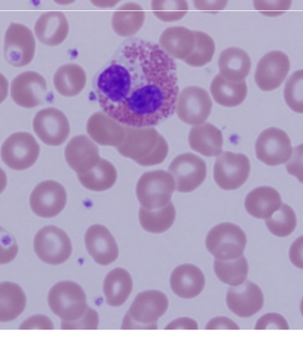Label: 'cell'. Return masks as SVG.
<instances>
[{
  "label": "cell",
  "instance_id": "obj_1",
  "mask_svg": "<svg viewBox=\"0 0 303 359\" xmlns=\"http://www.w3.org/2000/svg\"><path fill=\"white\" fill-rule=\"evenodd\" d=\"M95 92L106 114L124 126H155L176 109L174 59L155 43L130 39L96 76Z\"/></svg>",
  "mask_w": 303,
  "mask_h": 359
},
{
  "label": "cell",
  "instance_id": "obj_2",
  "mask_svg": "<svg viewBox=\"0 0 303 359\" xmlns=\"http://www.w3.org/2000/svg\"><path fill=\"white\" fill-rule=\"evenodd\" d=\"M52 312L62 321H74L86 312V293L77 283L63 280L53 285L48 295Z\"/></svg>",
  "mask_w": 303,
  "mask_h": 359
},
{
  "label": "cell",
  "instance_id": "obj_3",
  "mask_svg": "<svg viewBox=\"0 0 303 359\" xmlns=\"http://www.w3.org/2000/svg\"><path fill=\"white\" fill-rule=\"evenodd\" d=\"M176 191V183L170 172L165 170L148 171L137 184V201L149 210L166 206Z\"/></svg>",
  "mask_w": 303,
  "mask_h": 359
},
{
  "label": "cell",
  "instance_id": "obj_4",
  "mask_svg": "<svg viewBox=\"0 0 303 359\" xmlns=\"http://www.w3.org/2000/svg\"><path fill=\"white\" fill-rule=\"evenodd\" d=\"M246 245V234L234 223L217 224L206 239V249L215 259L230 260L243 256Z\"/></svg>",
  "mask_w": 303,
  "mask_h": 359
},
{
  "label": "cell",
  "instance_id": "obj_5",
  "mask_svg": "<svg viewBox=\"0 0 303 359\" xmlns=\"http://www.w3.org/2000/svg\"><path fill=\"white\" fill-rule=\"evenodd\" d=\"M34 251L48 265H62L72 257V240L62 229L44 226L35 234Z\"/></svg>",
  "mask_w": 303,
  "mask_h": 359
},
{
  "label": "cell",
  "instance_id": "obj_6",
  "mask_svg": "<svg viewBox=\"0 0 303 359\" xmlns=\"http://www.w3.org/2000/svg\"><path fill=\"white\" fill-rule=\"evenodd\" d=\"M1 159L13 170H26L34 165L40 156V146L32 134L13 133L3 143Z\"/></svg>",
  "mask_w": 303,
  "mask_h": 359
},
{
  "label": "cell",
  "instance_id": "obj_7",
  "mask_svg": "<svg viewBox=\"0 0 303 359\" xmlns=\"http://www.w3.org/2000/svg\"><path fill=\"white\" fill-rule=\"evenodd\" d=\"M250 174V161L243 154L221 152L213 167L215 183L224 191H235L246 183Z\"/></svg>",
  "mask_w": 303,
  "mask_h": 359
},
{
  "label": "cell",
  "instance_id": "obj_8",
  "mask_svg": "<svg viewBox=\"0 0 303 359\" xmlns=\"http://www.w3.org/2000/svg\"><path fill=\"white\" fill-rule=\"evenodd\" d=\"M35 49V37L27 26L18 23L9 25L5 34L4 55L11 66L22 68L29 65L34 59Z\"/></svg>",
  "mask_w": 303,
  "mask_h": 359
},
{
  "label": "cell",
  "instance_id": "obj_9",
  "mask_svg": "<svg viewBox=\"0 0 303 359\" xmlns=\"http://www.w3.org/2000/svg\"><path fill=\"white\" fill-rule=\"evenodd\" d=\"M212 111V100L206 89L189 86L178 93L176 100L177 116L189 126H200L206 122Z\"/></svg>",
  "mask_w": 303,
  "mask_h": 359
},
{
  "label": "cell",
  "instance_id": "obj_10",
  "mask_svg": "<svg viewBox=\"0 0 303 359\" xmlns=\"http://www.w3.org/2000/svg\"><path fill=\"white\" fill-rule=\"evenodd\" d=\"M255 150L260 161L275 167L289 161L293 148L289 135L283 130L269 128L260 134Z\"/></svg>",
  "mask_w": 303,
  "mask_h": 359
},
{
  "label": "cell",
  "instance_id": "obj_11",
  "mask_svg": "<svg viewBox=\"0 0 303 359\" xmlns=\"http://www.w3.org/2000/svg\"><path fill=\"white\" fill-rule=\"evenodd\" d=\"M168 172L174 177L176 191L191 193L198 189L206 178V165L196 154H180L169 165Z\"/></svg>",
  "mask_w": 303,
  "mask_h": 359
},
{
  "label": "cell",
  "instance_id": "obj_12",
  "mask_svg": "<svg viewBox=\"0 0 303 359\" xmlns=\"http://www.w3.org/2000/svg\"><path fill=\"white\" fill-rule=\"evenodd\" d=\"M67 204L66 189L55 180H46L33 189L29 196L32 211L43 219L55 217Z\"/></svg>",
  "mask_w": 303,
  "mask_h": 359
},
{
  "label": "cell",
  "instance_id": "obj_13",
  "mask_svg": "<svg viewBox=\"0 0 303 359\" xmlns=\"http://www.w3.org/2000/svg\"><path fill=\"white\" fill-rule=\"evenodd\" d=\"M33 130L42 142L58 147L68 139L70 124L65 113L55 107H48L35 115Z\"/></svg>",
  "mask_w": 303,
  "mask_h": 359
},
{
  "label": "cell",
  "instance_id": "obj_14",
  "mask_svg": "<svg viewBox=\"0 0 303 359\" xmlns=\"http://www.w3.org/2000/svg\"><path fill=\"white\" fill-rule=\"evenodd\" d=\"M48 94L46 79L35 72L18 74L11 86V96L15 103L24 109H34L43 104Z\"/></svg>",
  "mask_w": 303,
  "mask_h": 359
},
{
  "label": "cell",
  "instance_id": "obj_15",
  "mask_svg": "<svg viewBox=\"0 0 303 359\" xmlns=\"http://www.w3.org/2000/svg\"><path fill=\"white\" fill-rule=\"evenodd\" d=\"M290 72V59L282 51H272L264 55L258 62L255 81L263 92L278 89Z\"/></svg>",
  "mask_w": 303,
  "mask_h": 359
},
{
  "label": "cell",
  "instance_id": "obj_16",
  "mask_svg": "<svg viewBox=\"0 0 303 359\" xmlns=\"http://www.w3.org/2000/svg\"><path fill=\"white\" fill-rule=\"evenodd\" d=\"M227 305L238 317H252L263 308V292L255 283L246 280L241 285L230 286Z\"/></svg>",
  "mask_w": 303,
  "mask_h": 359
},
{
  "label": "cell",
  "instance_id": "obj_17",
  "mask_svg": "<svg viewBox=\"0 0 303 359\" xmlns=\"http://www.w3.org/2000/svg\"><path fill=\"white\" fill-rule=\"evenodd\" d=\"M161 134L154 126L146 128H137V126H126V135L123 141L118 147V151L121 156L135 160L147 157L154 150L157 144Z\"/></svg>",
  "mask_w": 303,
  "mask_h": 359
},
{
  "label": "cell",
  "instance_id": "obj_18",
  "mask_svg": "<svg viewBox=\"0 0 303 359\" xmlns=\"http://www.w3.org/2000/svg\"><path fill=\"white\" fill-rule=\"evenodd\" d=\"M85 245L98 265H111L119 257V245L109 229L102 224L89 226L85 234Z\"/></svg>",
  "mask_w": 303,
  "mask_h": 359
},
{
  "label": "cell",
  "instance_id": "obj_19",
  "mask_svg": "<svg viewBox=\"0 0 303 359\" xmlns=\"http://www.w3.org/2000/svg\"><path fill=\"white\" fill-rule=\"evenodd\" d=\"M87 133L100 146L118 148L126 135V126L106 114L105 111H97L89 117Z\"/></svg>",
  "mask_w": 303,
  "mask_h": 359
},
{
  "label": "cell",
  "instance_id": "obj_20",
  "mask_svg": "<svg viewBox=\"0 0 303 359\" xmlns=\"http://www.w3.org/2000/svg\"><path fill=\"white\" fill-rule=\"evenodd\" d=\"M67 163L77 174L94 168L100 161V150L94 141L86 135L72 137L65 150Z\"/></svg>",
  "mask_w": 303,
  "mask_h": 359
},
{
  "label": "cell",
  "instance_id": "obj_21",
  "mask_svg": "<svg viewBox=\"0 0 303 359\" xmlns=\"http://www.w3.org/2000/svg\"><path fill=\"white\" fill-rule=\"evenodd\" d=\"M168 305V299L163 292L150 290L137 294L129 312L139 323H157L158 320L166 313Z\"/></svg>",
  "mask_w": 303,
  "mask_h": 359
},
{
  "label": "cell",
  "instance_id": "obj_22",
  "mask_svg": "<svg viewBox=\"0 0 303 359\" xmlns=\"http://www.w3.org/2000/svg\"><path fill=\"white\" fill-rule=\"evenodd\" d=\"M169 283L178 297L194 299L203 291L206 277L198 266L184 264L175 268Z\"/></svg>",
  "mask_w": 303,
  "mask_h": 359
},
{
  "label": "cell",
  "instance_id": "obj_23",
  "mask_svg": "<svg viewBox=\"0 0 303 359\" xmlns=\"http://www.w3.org/2000/svg\"><path fill=\"white\" fill-rule=\"evenodd\" d=\"M159 46L173 59L185 61L194 51V31L184 26L168 27L159 37Z\"/></svg>",
  "mask_w": 303,
  "mask_h": 359
},
{
  "label": "cell",
  "instance_id": "obj_24",
  "mask_svg": "<svg viewBox=\"0 0 303 359\" xmlns=\"http://www.w3.org/2000/svg\"><path fill=\"white\" fill-rule=\"evenodd\" d=\"M34 29L41 43L49 46H60L68 36V20L61 12L44 13L37 18Z\"/></svg>",
  "mask_w": 303,
  "mask_h": 359
},
{
  "label": "cell",
  "instance_id": "obj_25",
  "mask_svg": "<svg viewBox=\"0 0 303 359\" xmlns=\"http://www.w3.org/2000/svg\"><path fill=\"white\" fill-rule=\"evenodd\" d=\"M189 147L206 157H217L222 152V132L211 123H203L191 128Z\"/></svg>",
  "mask_w": 303,
  "mask_h": 359
},
{
  "label": "cell",
  "instance_id": "obj_26",
  "mask_svg": "<svg viewBox=\"0 0 303 359\" xmlns=\"http://www.w3.org/2000/svg\"><path fill=\"white\" fill-rule=\"evenodd\" d=\"M282 198L276 189L262 186L252 189L245 200V208L252 217L267 219L280 210Z\"/></svg>",
  "mask_w": 303,
  "mask_h": 359
},
{
  "label": "cell",
  "instance_id": "obj_27",
  "mask_svg": "<svg viewBox=\"0 0 303 359\" xmlns=\"http://www.w3.org/2000/svg\"><path fill=\"white\" fill-rule=\"evenodd\" d=\"M104 295L109 306L118 308L129 299L133 290V280L129 271L123 268H115L109 271L104 280Z\"/></svg>",
  "mask_w": 303,
  "mask_h": 359
},
{
  "label": "cell",
  "instance_id": "obj_28",
  "mask_svg": "<svg viewBox=\"0 0 303 359\" xmlns=\"http://www.w3.org/2000/svg\"><path fill=\"white\" fill-rule=\"evenodd\" d=\"M212 97L215 103L224 107H236L241 105L247 97V83L245 80L241 81H231L222 77L220 74L215 76L212 80Z\"/></svg>",
  "mask_w": 303,
  "mask_h": 359
},
{
  "label": "cell",
  "instance_id": "obj_29",
  "mask_svg": "<svg viewBox=\"0 0 303 359\" xmlns=\"http://www.w3.org/2000/svg\"><path fill=\"white\" fill-rule=\"evenodd\" d=\"M217 66L222 77L231 81H241L248 77L252 60L243 49L228 48L221 52Z\"/></svg>",
  "mask_w": 303,
  "mask_h": 359
},
{
  "label": "cell",
  "instance_id": "obj_30",
  "mask_svg": "<svg viewBox=\"0 0 303 359\" xmlns=\"http://www.w3.org/2000/svg\"><path fill=\"white\" fill-rule=\"evenodd\" d=\"M146 13L135 3H128L116 11L112 18V27L119 36L132 37L142 29Z\"/></svg>",
  "mask_w": 303,
  "mask_h": 359
},
{
  "label": "cell",
  "instance_id": "obj_31",
  "mask_svg": "<svg viewBox=\"0 0 303 359\" xmlns=\"http://www.w3.org/2000/svg\"><path fill=\"white\" fill-rule=\"evenodd\" d=\"M23 288L11 282L0 283V323L18 319L26 308Z\"/></svg>",
  "mask_w": 303,
  "mask_h": 359
},
{
  "label": "cell",
  "instance_id": "obj_32",
  "mask_svg": "<svg viewBox=\"0 0 303 359\" xmlns=\"http://www.w3.org/2000/svg\"><path fill=\"white\" fill-rule=\"evenodd\" d=\"M86 72L74 63L60 67L53 78L57 92L65 97H74L81 94L86 86Z\"/></svg>",
  "mask_w": 303,
  "mask_h": 359
},
{
  "label": "cell",
  "instance_id": "obj_33",
  "mask_svg": "<svg viewBox=\"0 0 303 359\" xmlns=\"http://www.w3.org/2000/svg\"><path fill=\"white\" fill-rule=\"evenodd\" d=\"M77 176L85 189L92 191H105L116 183L118 171L112 163L100 158L94 168L83 174H77Z\"/></svg>",
  "mask_w": 303,
  "mask_h": 359
},
{
  "label": "cell",
  "instance_id": "obj_34",
  "mask_svg": "<svg viewBox=\"0 0 303 359\" xmlns=\"http://www.w3.org/2000/svg\"><path fill=\"white\" fill-rule=\"evenodd\" d=\"M175 219H176V208L172 202L157 210H149L141 206L139 211V221L141 226L149 233L159 234L166 232L172 228Z\"/></svg>",
  "mask_w": 303,
  "mask_h": 359
},
{
  "label": "cell",
  "instance_id": "obj_35",
  "mask_svg": "<svg viewBox=\"0 0 303 359\" xmlns=\"http://www.w3.org/2000/svg\"><path fill=\"white\" fill-rule=\"evenodd\" d=\"M213 268L217 278L229 286L241 285L248 276V262L243 255L235 259H215Z\"/></svg>",
  "mask_w": 303,
  "mask_h": 359
},
{
  "label": "cell",
  "instance_id": "obj_36",
  "mask_svg": "<svg viewBox=\"0 0 303 359\" xmlns=\"http://www.w3.org/2000/svg\"><path fill=\"white\" fill-rule=\"evenodd\" d=\"M297 215L293 208L283 203L278 211L275 212L269 219H265V224L269 232L278 238L288 237L293 233L297 228Z\"/></svg>",
  "mask_w": 303,
  "mask_h": 359
},
{
  "label": "cell",
  "instance_id": "obj_37",
  "mask_svg": "<svg viewBox=\"0 0 303 359\" xmlns=\"http://www.w3.org/2000/svg\"><path fill=\"white\" fill-rule=\"evenodd\" d=\"M194 51L184 62L193 68H200L211 62L215 55V43L213 39L204 32L194 31Z\"/></svg>",
  "mask_w": 303,
  "mask_h": 359
},
{
  "label": "cell",
  "instance_id": "obj_38",
  "mask_svg": "<svg viewBox=\"0 0 303 359\" xmlns=\"http://www.w3.org/2000/svg\"><path fill=\"white\" fill-rule=\"evenodd\" d=\"M152 9L158 20L173 23L187 14L189 4L186 0H152Z\"/></svg>",
  "mask_w": 303,
  "mask_h": 359
},
{
  "label": "cell",
  "instance_id": "obj_39",
  "mask_svg": "<svg viewBox=\"0 0 303 359\" xmlns=\"http://www.w3.org/2000/svg\"><path fill=\"white\" fill-rule=\"evenodd\" d=\"M284 100L292 111L303 114V70L290 76L284 87Z\"/></svg>",
  "mask_w": 303,
  "mask_h": 359
},
{
  "label": "cell",
  "instance_id": "obj_40",
  "mask_svg": "<svg viewBox=\"0 0 303 359\" xmlns=\"http://www.w3.org/2000/svg\"><path fill=\"white\" fill-rule=\"evenodd\" d=\"M100 325V317L94 309L87 308L86 312L74 321H62V330H96Z\"/></svg>",
  "mask_w": 303,
  "mask_h": 359
},
{
  "label": "cell",
  "instance_id": "obj_41",
  "mask_svg": "<svg viewBox=\"0 0 303 359\" xmlns=\"http://www.w3.org/2000/svg\"><path fill=\"white\" fill-rule=\"evenodd\" d=\"M252 3L256 11L269 18L281 16L292 6V0H254Z\"/></svg>",
  "mask_w": 303,
  "mask_h": 359
},
{
  "label": "cell",
  "instance_id": "obj_42",
  "mask_svg": "<svg viewBox=\"0 0 303 359\" xmlns=\"http://www.w3.org/2000/svg\"><path fill=\"white\" fill-rule=\"evenodd\" d=\"M18 245L7 230L0 226V265H7L18 257Z\"/></svg>",
  "mask_w": 303,
  "mask_h": 359
},
{
  "label": "cell",
  "instance_id": "obj_43",
  "mask_svg": "<svg viewBox=\"0 0 303 359\" xmlns=\"http://www.w3.org/2000/svg\"><path fill=\"white\" fill-rule=\"evenodd\" d=\"M169 146L166 139L163 135H159L157 144L147 157L137 161V165H143V167H150V165H159L163 163L168 156Z\"/></svg>",
  "mask_w": 303,
  "mask_h": 359
},
{
  "label": "cell",
  "instance_id": "obj_44",
  "mask_svg": "<svg viewBox=\"0 0 303 359\" xmlns=\"http://www.w3.org/2000/svg\"><path fill=\"white\" fill-rule=\"evenodd\" d=\"M289 323L284 319L283 316L278 313H267L257 320L255 329L256 330H289Z\"/></svg>",
  "mask_w": 303,
  "mask_h": 359
},
{
  "label": "cell",
  "instance_id": "obj_45",
  "mask_svg": "<svg viewBox=\"0 0 303 359\" xmlns=\"http://www.w3.org/2000/svg\"><path fill=\"white\" fill-rule=\"evenodd\" d=\"M285 168L288 174L295 177L300 183L303 184V144L293 149L291 158L285 163Z\"/></svg>",
  "mask_w": 303,
  "mask_h": 359
},
{
  "label": "cell",
  "instance_id": "obj_46",
  "mask_svg": "<svg viewBox=\"0 0 303 359\" xmlns=\"http://www.w3.org/2000/svg\"><path fill=\"white\" fill-rule=\"evenodd\" d=\"M20 330H52L55 329V325L50 318L42 314H37L33 317L26 319L22 325H20Z\"/></svg>",
  "mask_w": 303,
  "mask_h": 359
},
{
  "label": "cell",
  "instance_id": "obj_47",
  "mask_svg": "<svg viewBox=\"0 0 303 359\" xmlns=\"http://www.w3.org/2000/svg\"><path fill=\"white\" fill-rule=\"evenodd\" d=\"M229 0H193L195 8L202 12L217 13L226 8Z\"/></svg>",
  "mask_w": 303,
  "mask_h": 359
},
{
  "label": "cell",
  "instance_id": "obj_48",
  "mask_svg": "<svg viewBox=\"0 0 303 359\" xmlns=\"http://www.w3.org/2000/svg\"><path fill=\"white\" fill-rule=\"evenodd\" d=\"M122 330H156L158 329L157 323H142L133 319L130 312L126 314L121 325Z\"/></svg>",
  "mask_w": 303,
  "mask_h": 359
},
{
  "label": "cell",
  "instance_id": "obj_49",
  "mask_svg": "<svg viewBox=\"0 0 303 359\" xmlns=\"http://www.w3.org/2000/svg\"><path fill=\"white\" fill-rule=\"evenodd\" d=\"M206 330H238L237 323L227 317H217L210 320L206 325Z\"/></svg>",
  "mask_w": 303,
  "mask_h": 359
},
{
  "label": "cell",
  "instance_id": "obj_50",
  "mask_svg": "<svg viewBox=\"0 0 303 359\" xmlns=\"http://www.w3.org/2000/svg\"><path fill=\"white\" fill-rule=\"evenodd\" d=\"M290 262L297 268L303 269V236L292 243L289 252Z\"/></svg>",
  "mask_w": 303,
  "mask_h": 359
},
{
  "label": "cell",
  "instance_id": "obj_51",
  "mask_svg": "<svg viewBox=\"0 0 303 359\" xmlns=\"http://www.w3.org/2000/svg\"><path fill=\"white\" fill-rule=\"evenodd\" d=\"M198 330V325L195 320L191 318H180L174 320L166 327V330Z\"/></svg>",
  "mask_w": 303,
  "mask_h": 359
},
{
  "label": "cell",
  "instance_id": "obj_52",
  "mask_svg": "<svg viewBox=\"0 0 303 359\" xmlns=\"http://www.w3.org/2000/svg\"><path fill=\"white\" fill-rule=\"evenodd\" d=\"M7 96H8V80L3 74H0V104L6 100Z\"/></svg>",
  "mask_w": 303,
  "mask_h": 359
},
{
  "label": "cell",
  "instance_id": "obj_53",
  "mask_svg": "<svg viewBox=\"0 0 303 359\" xmlns=\"http://www.w3.org/2000/svg\"><path fill=\"white\" fill-rule=\"evenodd\" d=\"M121 0H90V3L98 8H112L116 6Z\"/></svg>",
  "mask_w": 303,
  "mask_h": 359
},
{
  "label": "cell",
  "instance_id": "obj_54",
  "mask_svg": "<svg viewBox=\"0 0 303 359\" xmlns=\"http://www.w3.org/2000/svg\"><path fill=\"white\" fill-rule=\"evenodd\" d=\"M7 187V175L3 169L0 168V194L3 193Z\"/></svg>",
  "mask_w": 303,
  "mask_h": 359
},
{
  "label": "cell",
  "instance_id": "obj_55",
  "mask_svg": "<svg viewBox=\"0 0 303 359\" xmlns=\"http://www.w3.org/2000/svg\"><path fill=\"white\" fill-rule=\"evenodd\" d=\"M53 1L58 5H61V6H68V5L74 4L76 0H53Z\"/></svg>",
  "mask_w": 303,
  "mask_h": 359
},
{
  "label": "cell",
  "instance_id": "obj_56",
  "mask_svg": "<svg viewBox=\"0 0 303 359\" xmlns=\"http://www.w3.org/2000/svg\"><path fill=\"white\" fill-rule=\"evenodd\" d=\"M300 310H301V313H302V316H303V297H302V301H301Z\"/></svg>",
  "mask_w": 303,
  "mask_h": 359
}]
</instances>
